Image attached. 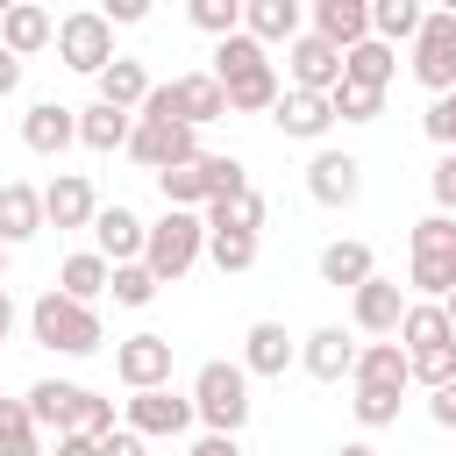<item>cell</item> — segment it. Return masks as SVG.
<instances>
[{
  "mask_svg": "<svg viewBox=\"0 0 456 456\" xmlns=\"http://www.w3.org/2000/svg\"><path fill=\"white\" fill-rule=\"evenodd\" d=\"M214 78H221V93H228V114H271L278 107V71H271V57H264V43H249L242 28L235 36H221V50H214Z\"/></svg>",
  "mask_w": 456,
  "mask_h": 456,
  "instance_id": "obj_1",
  "label": "cell"
},
{
  "mask_svg": "<svg viewBox=\"0 0 456 456\" xmlns=\"http://www.w3.org/2000/svg\"><path fill=\"white\" fill-rule=\"evenodd\" d=\"M21 406H28L36 428H57V435H93V442L114 435V399H100V392H86V385H64V378L28 385Z\"/></svg>",
  "mask_w": 456,
  "mask_h": 456,
  "instance_id": "obj_2",
  "label": "cell"
},
{
  "mask_svg": "<svg viewBox=\"0 0 456 456\" xmlns=\"http://www.w3.org/2000/svg\"><path fill=\"white\" fill-rule=\"evenodd\" d=\"M249 370L242 363H200V378H192V420H207V435H242L249 428Z\"/></svg>",
  "mask_w": 456,
  "mask_h": 456,
  "instance_id": "obj_3",
  "label": "cell"
},
{
  "mask_svg": "<svg viewBox=\"0 0 456 456\" xmlns=\"http://www.w3.org/2000/svg\"><path fill=\"white\" fill-rule=\"evenodd\" d=\"M28 328H36V342L57 349V356H93V349H100V314L78 306V299H64L57 285L28 306Z\"/></svg>",
  "mask_w": 456,
  "mask_h": 456,
  "instance_id": "obj_4",
  "label": "cell"
},
{
  "mask_svg": "<svg viewBox=\"0 0 456 456\" xmlns=\"http://www.w3.org/2000/svg\"><path fill=\"white\" fill-rule=\"evenodd\" d=\"M200 249H207V221L171 207V214L142 235V271H150L157 285H171V278H185V271L200 264Z\"/></svg>",
  "mask_w": 456,
  "mask_h": 456,
  "instance_id": "obj_5",
  "label": "cell"
},
{
  "mask_svg": "<svg viewBox=\"0 0 456 456\" xmlns=\"http://www.w3.org/2000/svg\"><path fill=\"white\" fill-rule=\"evenodd\" d=\"M420 299H449L456 292V221L449 214H428V221H413V278H406Z\"/></svg>",
  "mask_w": 456,
  "mask_h": 456,
  "instance_id": "obj_6",
  "label": "cell"
},
{
  "mask_svg": "<svg viewBox=\"0 0 456 456\" xmlns=\"http://www.w3.org/2000/svg\"><path fill=\"white\" fill-rule=\"evenodd\" d=\"M57 57H64L71 71H86V78H100V71L114 64V28L100 21V7H78V14L57 21Z\"/></svg>",
  "mask_w": 456,
  "mask_h": 456,
  "instance_id": "obj_7",
  "label": "cell"
},
{
  "mask_svg": "<svg viewBox=\"0 0 456 456\" xmlns=\"http://www.w3.org/2000/svg\"><path fill=\"white\" fill-rule=\"evenodd\" d=\"M413 78L442 100L456 86V14H420V36H413Z\"/></svg>",
  "mask_w": 456,
  "mask_h": 456,
  "instance_id": "obj_8",
  "label": "cell"
},
{
  "mask_svg": "<svg viewBox=\"0 0 456 456\" xmlns=\"http://www.w3.org/2000/svg\"><path fill=\"white\" fill-rule=\"evenodd\" d=\"M128 157L142 171H171V164H192L200 157V135L185 121H135L128 128Z\"/></svg>",
  "mask_w": 456,
  "mask_h": 456,
  "instance_id": "obj_9",
  "label": "cell"
},
{
  "mask_svg": "<svg viewBox=\"0 0 456 456\" xmlns=\"http://www.w3.org/2000/svg\"><path fill=\"white\" fill-rule=\"evenodd\" d=\"M114 378H121L128 392L171 385V335H128V342L114 349Z\"/></svg>",
  "mask_w": 456,
  "mask_h": 456,
  "instance_id": "obj_10",
  "label": "cell"
},
{
  "mask_svg": "<svg viewBox=\"0 0 456 456\" xmlns=\"http://www.w3.org/2000/svg\"><path fill=\"white\" fill-rule=\"evenodd\" d=\"M285 64H292V93H321V100H328V93L342 86V50H328L314 28L285 43Z\"/></svg>",
  "mask_w": 456,
  "mask_h": 456,
  "instance_id": "obj_11",
  "label": "cell"
},
{
  "mask_svg": "<svg viewBox=\"0 0 456 456\" xmlns=\"http://www.w3.org/2000/svg\"><path fill=\"white\" fill-rule=\"evenodd\" d=\"M192 428V399L185 392H171V385H157V392H128V435H185Z\"/></svg>",
  "mask_w": 456,
  "mask_h": 456,
  "instance_id": "obj_12",
  "label": "cell"
},
{
  "mask_svg": "<svg viewBox=\"0 0 456 456\" xmlns=\"http://www.w3.org/2000/svg\"><path fill=\"white\" fill-rule=\"evenodd\" d=\"M93 214H100V192H93V178H78V171H57V178L43 185V228H93Z\"/></svg>",
  "mask_w": 456,
  "mask_h": 456,
  "instance_id": "obj_13",
  "label": "cell"
},
{
  "mask_svg": "<svg viewBox=\"0 0 456 456\" xmlns=\"http://www.w3.org/2000/svg\"><path fill=\"white\" fill-rule=\"evenodd\" d=\"M21 142H28L36 157L71 150V142H78V107H64V100H36V107L21 114Z\"/></svg>",
  "mask_w": 456,
  "mask_h": 456,
  "instance_id": "obj_14",
  "label": "cell"
},
{
  "mask_svg": "<svg viewBox=\"0 0 456 456\" xmlns=\"http://www.w3.org/2000/svg\"><path fill=\"white\" fill-rule=\"evenodd\" d=\"M306 192H314L321 207H349V200L363 192V164H356L349 150H321V157L306 164Z\"/></svg>",
  "mask_w": 456,
  "mask_h": 456,
  "instance_id": "obj_15",
  "label": "cell"
},
{
  "mask_svg": "<svg viewBox=\"0 0 456 456\" xmlns=\"http://www.w3.org/2000/svg\"><path fill=\"white\" fill-rule=\"evenodd\" d=\"M399 314H406V292H399L392 278H370V285L349 292V321H356L363 335H399Z\"/></svg>",
  "mask_w": 456,
  "mask_h": 456,
  "instance_id": "obj_16",
  "label": "cell"
},
{
  "mask_svg": "<svg viewBox=\"0 0 456 456\" xmlns=\"http://www.w3.org/2000/svg\"><path fill=\"white\" fill-rule=\"evenodd\" d=\"M292 335H285V321H249V335H242V370L249 378H285L292 370Z\"/></svg>",
  "mask_w": 456,
  "mask_h": 456,
  "instance_id": "obj_17",
  "label": "cell"
},
{
  "mask_svg": "<svg viewBox=\"0 0 456 456\" xmlns=\"http://www.w3.org/2000/svg\"><path fill=\"white\" fill-rule=\"evenodd\" d=\"M314 36L328 50H356L370 36V0H314Z\"/></svg>",
  "mask_w": 456,
  "mask_h": 456,
  "instance_id": "obj_18",
  "label": "cell"
},
{
  "mask_svg": "<svg viewBox=\"0 0 456 456\" xmlns=\"http://www.w3.org/2000/svg\"><path fill=\"white\" fill-rule=\"evenodd\" d=\"M43 43H57V21H50V7H36V0H14V7L0 14V50H7V57H36Z\"/></svg>",
  "mask_w": 456,
  "mask_h": 456,
  "instance_id": "obj_19",
  "label": "cell"
},
{
  "mask_svg": "<svg viewBox=\"0 0 456 456\" xmlns=\"http://www.w3.org/2000/svg\"><path fill=\"white\" fill-rule=\"evenodd\" d=\"M142 235H150V228H142L128 207H100V214H93V242H100L107 264H142Z\"/></svg>",
  "mask_w": 456,
  "mask_h": 456,
  "instance_id": "obj_20",
  "label": "cell"
},
{
  "mask_svg": "<svg viewBox=\"0 0 456 456\" xmlns=\"http://www.w3.org/2000/svg\"><path fill=\"white\" fill-rule=\"evenodd\" d=\"M299 363H306V378L342 385V378L356 370V342H349L342 328H314V335H306V349H299Z\"/></svg>",
  "mask_w": 456,
  "mask_h": 456,
  "instance_id": "obj_21",
  "label": "cell"
},
{
  "mask_svg": "<svg viewBox=\"0 0 456 456\" xmlns=\"http://www.w3.org/2000/svg\"><path fill=\"white\" fill-rule=\"evenodd\" d=\"M271 121H278V135L314 142V135H328V121H335V114H328V100H321V93H292V86H285V93H278V107H271Z\"/></svg>",
  "mask_w": 456,
  "mask_h": 456,
  "instance_id": "obj_22",
  "label": "cell"
},
{
  "mask_svg": "<svg viewBox=\"0 0 456 456\" xmlns=\"http://www.w3.org/2000/svg\"><path fill=\"white\" fill-rule=\"evenodd\" d=\"M399 71V50H385L378 36H363L356 50H342V86H363V93H385Z\"/></svg>",
  "mask_w": 456,
  "mask_h": 456,
  "instance_id": "obj_23",
  "label": "cell"
},
{
  "mask_svg": "<svg viewBox=\"0 0 456 456\" xmlns=\"http://www.w3.org/2000/svg\"><path fill=\"white\" fill-rule=\"evenodd\" d=\"M28 235H43V192L36 185H0V242L14 249V242H28Z\"/></svg>",
  "mask_w": 456,
  "mask_h": 456,
  "instance_id": "obj_24",
  "label": "cell"
},
{
  "mask_svg": "<svg viewBox=\"0 0 456 456\" xmlns=\"http://www.w3.org/2000/svg\"><path fill=\"white\" fill-rule=\"evenodd\" d=\"M242 36L249 43H292L299 36V0H242Z\"/></svg>",
  "mask_w": 456,
  "mask_h": 456,
  "instance_id": "obj_25",
  "label": "cell"
},
{
  "mask_svg": "<svg viewBox=\"0 0 456 456\" xmlns=\"http://www.w3.org/2000/svg\"><path fill=\"white\" fill-rule=\"evenodd\" d=\"M93 86H100V107H121V114H142V100H150V71L135 57H114Z\"/></svg>",
  "mask_w": 456,
  "mask_h": 456,
  "instance_id": "obj_26",
  "label": "cell"
},
{
  "mask_svg": "<svg viewBox=\"0 0 456 456\" xmlns=\"http://www.w3.org/2000/svg\"><path fill=\"white\" fill-rule=\"evenodd\" d=\"M128 128H135V114H121V107H78V142L86 150H128Z\"/></svg>",
  "mask_w": 456,
  "mask_h": 456,
  "instance_id": "obj_27",
  "label": "cell"
},
{
  "mask_svg": "<svg viewBox=\"0 0 456 456\" xmlns=\"http://www.w3.org/2000/svg\"><path fill=\"white\" fill-rule=\"evenodd\" d=\"M264 214H271V207H264V192H228V200H207V214H200V221H207V228H228V235H256V228H264Z\"/></svg>",
  "mask_w": 456,
  "mask_h": 456,
  "instance_id": "obj_28",
  "label": "cell"
},
{
  "mask_svg": "<svg viewBox=\"0 0 456 456\" xmlns=\"http://www.w3.org/2000/svg\"><path fill=\"white\" fill-rule=\"evenodd\" d=\"M321 278H328V285H349V292L370 285V278H378L370 242H328V249H321Z\"/></svg>",
  "mask_w": 456,
  "mask_h": 456,
  "instance_id": "obj_29",
  "label": "cell"
},
{
  "mask_svg": "<svg viewBox=\"0 0 456 456\" xmlns=\"http://www.w3.org/2000/svg\"><path fill=\"white\" fill-rule=\"evenodd\" d=\"M57 292H64V299H78V306H93V299L107 292V256H100V249H78V256H64V271H57Z\"/></svg>",
  "mask_w": 456,
  "mask_h": 456,
  "instance_id": "obj_30",
  "label": "cell"
},
{
  "mask_svg": "<svg viewBox=\"0 0 456 456\" xmlns=\"http://www.w3.org/2000/svg\"><path fill=\"white\" fill-rule=\"evenodd\" d=\"M356 385H385V392H406V349L399 342H370V349H356V370H349Z\"/></svg>",
  "mask_w": 456,
  "mask_h": 456,
  "instance_id": "obj_31",
  "label": "cell"
},
{
  "mask_svg": "<svg viewBox=\"0 0 456 456\" xmlns=\"http://www.w3.org/2000/svg\"><path fill=\"white\" fill-rule=\"evenodd\" d=\"M370 36H378L385 50L413 43V36H420V0H370Z\"/></svg>",
  "mask_w": 456,
  "mask_h": 456,
  "instance_id": "obj_32",
  "label": "cell"
},
{
  "mask_svg": "<svg viewBox=\"0 0 456 456\" xmlns=\"http://www.w3.org/2000/svg\"><path fill=\"white\" fill-rule=\"evenodd\" d=\"M200 157H207V150H200ZM200 157H192V164L157 171V185H164V200H171L178 214H200V207H207V164H200Z\"/></svg>",
  "mask_w": 456,
  "mask_h": 456,
  "instance_id": "obj_33",
  "label": "cell"
},
{
  "mask_svg": "<svg viewBox=\"0 0 456 456\" xmlns=\"http://www.w3.org/2000/svg\"><path fill=\"white\" fill-rule=\"evenodd\" d=\"M0 456H43V428L21 399H0Z\"/></svg>",
  "mask_w": 456,
  "mask_h": 456,
  "instance_id": "obj_34",
  "label": "cell"
},
{
  "mask_svg": "<svg viewBox=\"0 0 456 456\" xmlns=\"http://www.w3.org/2000/svg\"><path fill=\"white\" fill-rule=\"evenodd\" d=\"M107 292H114L121 306H150V299H157V278H150L142 264H107Z\"/></svg>",
  "mask_w": 456,
  "mask_h": 456,
  "instance_id": "obj_35",
  "label": "cell"
},
{
  "mask_svg": "<svg viewBox=\"0 0 456 456\" xmlns=\"http://www.w3.org/2000/svg\"><path fill=\"white\" fill-rule=\"evenodd\" d=\"M207 256L221 271H249L256 264V235H228V228H207Z\"/></svg>",
  "mask_w": 456,
  "mask_h": 456,
  "instance_id": "obj_36",
  "label": "cell"
},
{
  "mask_svg": "<svg viewBox=\"0 0 456 456\" xmlns=\"http://www.w3.org/2000/svg\"><path fill=\"white\" fill-rule=\"evenodd\" d=\"M349 413H356L363 428H392V420H399V392H385V385H356Z\"/></svg>",
  "mask_w": 456,
  "mask_h": 456,
  "instance_id": "obj_37",
  "label": "cell"
},
{
  "mask_svg": "<svg viewBox=\"0 0 456 456\" xmlns=\"http://www.w3.org/2000/svg\"><path fill=\"white\" fill-rule=\"evenodd\" d=\"M185 14H192V28H207V36H235V28H242V0H192Z\"/></svg>",
  "mask_w": 456,
  "mask_h": 456,
  "instance_id": "obj_38",
  "label": "cell"
},
{
  "mask_svg": "<svg viewBox=\"0 0 456 456\" xmlns=\"http://www.w3.org/2000/svg\"><path fill=\"white\" fill-rule=\"evenodd\" d=\"M378 107H385V93H363V86H335L328 93V114L335 121H378Z\"/></svg>",
  "mask_w": 456,
  "mask_h": 456,
  "instance_id": "obj_39",
  "label": "cell"
},
{
  "mask_svg": "<svg viewBox=\"0 0 456 456\" xmlns=\"http://www.w3.org/2000/svg\"><path fill=\"white\" fill-rule=\"evenodd\" d=\"M200 164H207V200L249 192V171H242V157H200Z\"/></svg>",
  "mask_w": 456,
  "mask_h": 456,
  "instance_id": "obj_40",
  "label": "cell"
},
{
  "mask_svg": "<svg viewBox=\"0 0 456 456\" xmlns=\"http://www.w3.org/2000/svg\"><path fill=\"white\" fill-rule=\"evenodd\" d=\"M420 128H428V135H435L442 150H456V86H449V93H442V100H435V107L420 114Z\"/></svg>",
  "mask_w": 456,
  "mask_h": 456,
  "instance_id": "obj_41",
  "label": "cell"
},
{
  "mask_svg": "<svg viewBox=\"0 0 456 456\" xmlns=\"http://www.w3.org/2000/svg\"><path fill=\"white\" fill-rule=\"evenodd\" d=\"M428 420H435V428H456V378L428 392Z\"/></svg>",
  "mask_w": 456,
  "mask_h": 456,
  "instance_id": "obj_42",
  "label": "cell"
},
{
  "mask_svg": "<svg viewBox=\"0 0 456 456\" xmlns=\"http://www.w3.org/2000/svg\"><path fill=\"white\" fill-rule=\"evenodd\" d=\"M142 14H150V0H107V7H100L107 28H128V21H142Z\"/></svg>",
  "mask_w": 456,
  "mask_h": 456,
  "instance_id": "obj_43",
  "label": "cell"
},
{
  "mask_svg": "<svg viewBox=\"0 0 456 456\" xmlns=\"http://www.w3.org/2000/svg\"><path fill=\"white\" fill-rule=\"evenodd\" d=\"M435 207H442V214L456 207V150H449V157L435 164Z\"/></svg>",
  "mask_w": 456,
  "mask_h": 456,
  "instance_id": "obj_44",
  "label": "cell"
},
{
  "mask_svg": "<svg viewBox=\"0 0 456 456\" xmlns=\"http://www.w3.org/2000/svg\"><path fill=\"white\" fill-rule=\"evenodd\" d=\"M100 456H150V442H142V435H128V428H114V435L100 442Z\"/></svg>",
  "mask_w": 456,
  "mask_h": 456,
  "instance_id": "obj_45",
  "label": "cell"
},
{
  "mask_svg": "<svg viewBox=\"0 0 456 456\" xmlns=\"http://www.w3.org/2000/svg\"><path fill=\"white\" fill-rule=\"evenodd\" d=\"M192 456H242V449H235V435H200Z\"/></svg>",
  "mask_w": 456,
  "mask_h": 456,
  "instance_id": "obj_46",
  "label": "cell"
},
{
  "mask_svg": "<svg viewBox=\"0 0 456 456\" xmlns=\"http://www.w3.org/2000/svg\"><path fill=\"white\" fill-rule=\"evenodd\" d=\"M57 456H100L93 435H57Z\"/></svg>",
  "mask_w": 456,
  "mask_h": 456,
  "instance_id": "obj_47",
  "label": "cell"
},
{
  "mask_svg": "<svg viewBox=\"0 0 456 456\" xmlns=\"http://www.w3.org/2000/svg\"><path fill=\"white\" fill-rule=\"evenodd\" d=\"M14 86H21V57H7V50H0V100H7Z\"/></svg>",
  "mask_w": 456,
  "mask_h": 456,
  "instance_id": "obj_48",
  "label": "cell"
},
{
  "mask_svg": "<svg viewBox=\"0 0 456 456\" xmlns=\"http://www.w3.org/2000/svg\"><path fill=\"white\" fill-rule=\"evenodd\" d=\"M7 328H14V299H7V285H0V342H7Z\"/></svg>",
  "mask_w": 456,
  "mask_h": 456,
  "instance_id": "obj_49",
  "label": "cell"
},
{
  "mask_svg": "<svg viewBox=\"0 0 456 456\" xmlns=\"http://www.w3.org/2000/svg\"><path fill=\"white\" fill-rule=\"evenodd\" d=\"M335 456H378V449H370V442H342Z\"/></svg>",
  "mask_w": 456,
  "mask_h": 456,
  "instance_id": "obj_50",
  "label": "cell"
},
{
  "mask_svg": "<svg viewBox=\"0 0 456 456\" xmlns=\"http://www.w3.org/2000/svg\"><path fill=\"white\" fill-rule=\"evenodd\" d=\"M442 314H449V328H456V292H449V299H442Z\"/></svg>",
  "mask_w": 456,
  "mask_h": 456,
  "instance_id": "obj_51",
  "label": "cell"
},
{
  "mask_svg": "<svg viewBox=\"0 0 456 456\" xmlns=\"http://www.w3.org/2000/svg\"><path fill=\"white\" fill-rule=\"evenodd\" d=\"M0 271H7V242H0Z\"/></svg>",
  "mask_w": 456,
  "mask_h": 456,
  "instance_id": "obj_52",
  "label": "cell"
}]
</instances>
